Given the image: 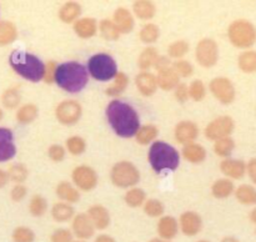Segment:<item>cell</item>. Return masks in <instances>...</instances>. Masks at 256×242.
<instances>
[{
    "instance_id": "ee69618b",
    "label": "cell",
    "mask_w": 256,
    "mask_h": 242,
    "mask_svg": "<svg viewBox=\"0 0 256 242\" xmlns=\"http://www.w3.org/2000/svg\"><path fill=\"white\" fill-rule=\"evenodd\" d=\"M65 144H66L68 151L72 155H74V156L84 154L85 150H86V142H85V140L80 136L69 137Z\"/></svg>"
},
{
    "instance_id": "5b68a950",
    "label": "cell",
    "mask_w": 256,
    "mask_h": 242,
    "mask_svg": "<svg viewBox=\"0 0 256 242\" xmlns=\"http://www.w3.org/2000/svg\"><path fill=\"white\" fill-rule=\"evenodd\" d=\"M89 74L98 81H109L118 74V66L114 57L109 54L92 55L88 61Z\"/></svg>"
},
{
    "instance_id": "7bdbcfd3",
    "label": "cell",
    "mask_w": 256,
    "mask_h": 242,
    "mask_svg": "<svg viewBox=\"0 0 256 242\" xmlns=\"http://www.w3.org/2000/svg\"><path fill=\"white\" fill-rule=\"evenodd\" d=\"M8 176H9V180L14 181L15 184H22L29 176V170L25 165L15 164L10 166L9 171H8Z\"/></svg>"
},
{
    "instance_id": "1f68e13d",
    "label": "cell",
    "mask_w": 256,
    "mask_h": 242,
    "mask_svg": "<svg viewBox=\"0 0 256 242\" xmlns=\"http://www.w3.org/2000/svg\"><path fill=\"white\" fill-rule=\"evenodd\" d=\"M158 134H159L158 127L155 126V125L148 124L139 127V130H138L136 134H135V139H136V141L139 142L140 145H148L156 139Z\"/></svg>"
},
{
    "instance_id": "8fae6325",
    "label": "cell",
    "mask_w": 256,
    "mask_h": 242,
    "mask_svg": "<svg viewBox=\"0 0 256 242\" xmlns=\"http://www.w3.org/2000/svg\"><path fill=\"white\" fill-rule=\"evenodd\" d=\"M209 89L212 94L219 100L222 104L229 105L235 99V87L230 79L224 76L215 77L210 81Z\"/></svg>"
},
{
    "instance_id": "7dc6e473",
    "label": "cell",
    "mask_w": 256,
    "mask_h": 242,
    "mask_svg": "<svg viewBox=\"0 0 256 242\" xmlns=\"http://www.w3.org/2000/svg\"><path fill=\"white\" fill-rule=\"evenodd\" d=\"M205 95H206V87L202 80H194L189 86V97H192L194 101H202Z\"/></svg>"
},
{
    "instance_id": "4316f807",
    "label": "cell",
    "mask_w": 256,
    "mask_h": 242,
    "mask_svg": "<svg viewBox=\"0 0 256 242\" xmlns=\"http://www.w3.org/2000/svg\"><path fill=\"white\" fill-rule=\"evenodd\" d=\"M74 207L66 202H58L52 206V216L58 222H66L75 216Z\"/></svg>"
},
{
    "instance_id": "ab89813d",
    "label": "cell",
    "mask_w": 256,
    "mask_h": 242,
    "mask_svg": "<svg viewBox=\"0 0 256 242\" xmlns=\"http://www.w3.org/2000/svg\"><path fill=\"white\" fill-rule=\"evenodd\" d=\"M139 36L140 40L142 42H145V44H152V42H155L159 39L160 29L158 27V25L149 22V24H145L142 27V30L139 32Z\"/></svg>"
},
{
    "instance_id": "db71d44e",
    "label": "cell",
    "mask_w": 256,
    "mask_h": 242,
    "mask_svg": "<svg viewBox=\"0 0 256 242\" xmlns=\"http://www.w3.org/2000/svg\"><path fill=\"white\" fill-rule=\"evenodd\" d=\"M26 194H28L26 187H25L22 184H16L14 187H12V191H10V197H12V201L19 202L26 196Z\"/></svg>"
},
{
    "instance_id": "74e56055",
    "label": "cell",
    "mask_w": 256,
    "mask_h": 242,
    "mask_svg": "<svg viewBox=\"0 0 256 242\" xmlns=\"http://www.w3.org/2000/svg\"><path fill=\"white\" fill-rule=\"evenodd\" d=\"M129 85V79L124 72H118L114 77V84L106 89V94L110 96H118L122 94Z\"/></svg>"
},
{
    "instance_id": "ba28073f",
    "label": "cell",
    "mask_w": 256,
    "mask_h": 242,
    "mask_svg": "<svg viewBox=\"0 0 256 242\" xmlns=\"http://www.w3.org/2000/svg\"><path fill=\"white\" fill-rule=\"evenodd\" d=\"M195 57L202 66H214L219 60V47H218L216 41L210 37L200 40L195 49Z\"/></svg>"
},
{
    "instance_id": "f907efd6",
    "label": "cell",
    "mask_w": 256,
    "mask_h": 242,
    "mask_svg": "<svg viewBox=\"0 0 256 242\" xmlns=\"http://www.w3.org/2000/svg\"><path fill=\"white\" fill-rule=\"evenodd\" d=\"M52 242H72V232L68 229H58L52 232Z\"/></svg>"
},
{
    "instance_id": "6125c7cd",
    "label": "cell",
    "mask_w": 256,
    "mask_h": 242,
    "mask_svg": "<svg viewBox=\"0 0 256 242\" xmlns=\"http://www.w3.org/2000/svg\"><path fill=\"white\" fill-rule=\"evenodd\" d=\"M250 220L256 224V209H254L252 212H250Z\"/></svg>"
},
{
    "instance_id": "bcb514c9",
    "label": "cell",
    "mask_w": 256,
    "mask_h": 242,
    "mask_svg": "<svg viewBox=\"0 0 256 242\" xmlns=\"http://www.w3.org/2000/svg\"><path fill=\"white\" fill-rule=\"evenodd\" d=\"M189 51V42L185 41V40H178L170 44L169 49H168V54L170 57H175V59H180L184 55H186V52Z\"/></svg>"
},
{
    "instance_id": "8d00e7d4",
    "label": "cell",
    "mask_w": 256,
    "mask_h": 242,
    "mask_svg": "<svg viewBox=\"0 0 256 242\" xmlns=\"http://www.w3.org/2000/svg\"><path fill=\"white\" fill-rule=\"evenodd\" d=\"M22 101V95L18 87H10L2 95V102L6 109H15Z\"/></svg>"
},
{
    "instance_id": "94428289",
    "label": "cell",
    "mask_w": 256,
    "mask_h": 242,
    "mask_svg": "<svg viewBox=\"0 0 256 242\" xmlns=\"http://www.w3.org/2000/svg\"><path fill=\"white\" fill-rule=\"evenodd\" d=\"M222 242H239V240L232 236H226L222 240Z\"/></svg>"
},
{
    "instance_id": "277c9868",
    "label": "cell",
    "mask_w": 256,
    "mask_h": 242,
    "mask_svg": "<svg viewBox=\"0 0 256 242\" xmlns=\"http://www.w3.org/2000/svg\"><path fill=\"white\" fill-rule=\"evenodd\" d=\"M149 161L155 172L175 171L180 164V154L175 147L164 141H155L150 146Z\"/></svg>"
},
{
    "instance_id": "681fc988",
    "label": "cell",
    "mask_w": 256,
    "mask_h": 242,
    "mask_svg": "<svg viewBox=\"0 0 256 242\" xmlns=\"http://www.w3.org/2000/svg\"><path fill=\"white\" fill-rule=\"evenodd\" d=\"M172 67L179 75V77H189L194 72V66L192 65V62L186 61V60H176L175 62H172Z\"/></svg>"
},
{
    "instance_id": "4dcf8cb0",
    "label": "cell",
    "mask_w": 256,
    "mask_h": 242,
    "mask_svg": "<svg viewBox=\"0 0 256 242\" xmlns=\"http://www.w3.org/2000/svg\"><path fill=\"white\" fill-rule=\"evenodd\" d=\"M212 192L216 199H226L234 192V184L229 179H219L212 184Z\"/></svg>"
},
{
    "instance_id": "cb8c5ba5",
    "label": "cell",
    "mask_w": 256,
    "mask_h": 242,
    "mask_svg": "<svg viewBox=\"0 0 256 242\" xmlns=\"http://www.w3.org/2000/svg\"><path fill=\"white\" fill-rule=\"evenodd\" d=\"M179 80H180L179 75L175 72V70L172 69V66L162 70V71L158 72V76H156L158 86L162 87V90H166V91L175 89V87L179 85Z\"/></svg>"
},
{
    "instance_id": "be15d7a7",
    "label": "cell",
    "mask_w": 256,
    "mask_h": 242,
    "mask_svg": "<svg viewBox=\"0 0 256 242\" xmlns=\"http://www.w3.org/2000/svg\"><path fill=\"white\" fill-rule=\"evenodd\" d=\"M149 242H170V241H166V240H162V239H160V237H159V239H158V237H156V239L150 240Z\"/></svg>"
},
{
    "instance_id": "60d3db41",
    "label": "cell",
    "mask_w": 256,
    "mask_h": 242,
    "mask_svg": "<svg viewBox=\"0 0 256 242\" xmlns=\"http://www.w3.org/2000/svg\"><path fill=\"white\" fill-rule=\"evenodd\" d=\"M48 210V201L42 195H34L29 202V211L34 217H42Z\"/></svg>"
},
{
    "instance_id": "83f0119b",
    "label": "cell",
    "mask_w": 256,
    "mask_h": 242,
    "mask_svg": "<svg viewBox=\"0 0 256 242\" xmlns=\"http://www.w3.org/2000/svg\"><path fill=\"white\" fill-rule=\"evenodd\" d=\"M132 10L134 14L136 15L139 19L149 20L154 17L155 12H156V7H155L154 2L146 1V0H139L132 4Z\"/></svg>"
},
{
    "instance_id": "9a60e30c",
    "label": "cell",
    "mask_w": 256,
    "mask_h": 242,
    "mask_svg": "<svg viewBox=\"0 0 256 242\" xmlns=\"http://www.w3.org/2000/svg\"><path fill=\"white\" fill-rule=\"evenodd\" d=\"M16 154L14 135L10 129L0 127V162L9 161Z\"/></svg>"
},
{
    "instance_id": "836d02e7",
    "label": "cell",
    "mask_w": 256,
    "mask_h": 242,
    "mask_svg": "<svg viewBox=\"0 0 256 242\" xmlns=\"http://www.w3.org/2000/svg\"><path fill=\"white\" fill-rule=\"evenodd\" d=\"M238 65H239L240 70L246 74L256 71V51L249 50V51H244L239 55L238 57Z\"/></svg>"
},
{
    "instance_id": "9c48e42d",
    "label": "cell",
    "mask_w": 256,
    "mask_h": 242,
    "mask_svg": "<svg viewBox=\"0 0 256 242\" xmlns=\"http://www.w3.org/2000/svg\"><path fill=\"white\" fill-rule=\"evenodd\" d=\"M82 115V107L76 100H64L55 109L58 121L66 126L75 125Z\"/></svg>"
},
{
    "instance_id": "603a6c76",
    "label": "cell",
    "mask_w": 256,
    "mask_h": 242,
    "mask_svg": "<svg viewBox=\"0 0 256 242\" xmlns=\"http://www.w3.org/2000/svg\"><path fill=\"white\" fill-rule=\"evenodd\" d=\"M182 154L184 159L192 162V164H202L206 159V150H205V147L202 146L200 144H196V142L184 145Z\"/></svg>"
},
{
    "instance_id": "5bb4252c",
    "label": "cell",
    "mask_w": 256,
    "mask_h": 242,
    "mask_svg": "<svg viewBox=\"0 0 256 242\" xmlns=\"http://www.w3.org/2000/svg\"><path fill=\"white\" fill-rule=\"evenodd\" d=\"M72 234L80 240H88L94 235L95 227L86 214H78L72 219Z\"/></svg>"
},
{
    "instance_id": "8992f818",
    "label": "cell",
    "mask_w": 256,
    "mask_h": 242,
    "mask_svg": "<svg viewBox=\"0 0 256 242\" xmlns=\"http://www.w3.org/2000/svg\"><path fill=\"white\" fill-rule=\"evenodd\" d=\"M228 36L234 46L245 49L252 46L256 41V29L248 20H235L230 24Z\"/></svg>"
},
{
    "instance_id": "d6a6232c",
    "label": "cell",
    "mask_w": 256,
    "mask_h": 242,
    "mask_svg": "<svg viewBox=\"0 0 256 242\" xmlns=\"http://www.w3.org/2000/svg\"><path fill=\"white\" fill-rule=\"evenodd\" d=\"M38 114H39V109H38L36 105L25 104L18 109L16 120L22 125L30 124L36 119Z\"/></svg>"
},
{
    "instance_id": "c3c4849f",
    "label": "cell",
    "mask_w": 256,
    "mask_h": 242,
    "mask_svg": "<svg viewBox=\"0 0 256 242\" xmlns=\"http://www.w3.org/2000/svg\"><path fill=\"white\" fill-rule=\"evenodd\" d=\"M12 240L14 242H34L35 234L29 227L20 226L16 227L12 232Z\"/></svg>"
},
{
    "instance_id": "f6af8a7d",
    "label": "cell",
    "mask_w": 256,
    "mask_h": 242,
    "mask_svg": "<svg viewBox=\"0 0 256 242\" xmlns=\"http://www.w3.org/2000/svg\"><path fill=\"white\" fill-rule=\"evenodd\" d=\"M164 205L156 199H149L144 204V212L150 217H159L164 214Z\"/></svg>"
},
{
    "instance_id": "e0dca14e",
    "label": "cell",
    "mask_w": 256,
    "mask_h": 242,
    "mask_svg": "<svg viewBox=\"0 0 256 242\" xmlns=\"http://www.w3.org/2000/svg\"><path fill=\"white\" fill-rule=\"evenodd\" d=\"M135 84L140 94L144 96H152L158 90L156 76L149 71H142L135 77Z\"/></svg>"
},
{
    "instance_id": "4fadbf2b",
    "label": "cell",
    "mask_w": 256,
    "mask_h": 242,
    "mask_svg": "<svg viewBox=\"0 0 256 242\" xmlns=\"http://www.w3.org/2000/svg\"><path fill=\"white\" fill-rule=\"evenodd\" d=\"M199 136V127L196 124L189 120L180 121L175 126V139L182 145H188L194 142Z\"/></svg>"
},
{
    "instance_id": "f546056e",
    "label": "cell",
    "mask_w": 256,
    "mask_h": 242,
    "mask_svg": "<svg viewBox=\"0 0 256 242\" xmlns=\"http://www.w3.org/2000/svg\"><path fill=\"white\" fill-rule=\"evenodd\" d=\"M18 36V29L12 21L2 20L0 21V46L12 44Z\"/></svg>"
},
{
    "instance_id": "30bf717a",
    "label": "cell",
    "mask_w": 256,
    "mask_h": 242,
    "mask_svg": "<svg viewBox=\"0 0 256 242\" xmlns=\"http://www.w3.org/2000/svg\"><path fill=\"white\" fill-rule=\"evenodd\" d=\"M235 122L230 116H219L212 120L206 127H205V136L206 139L216 141V140L229 137L230 134L234 131Z\"/></svg>"
},
{
    "instance_id": "44dd1931",
    "label": "cell",
    "mask_w": 256,
    "mask_h": 242,
    "mask_svg": "<svg viewBox=\"0 0 256 242\" xmlns=\"http://www.w3.org/2000/svg\"><path fill=\"white\" fill-rule=\"evenodd\" d=\"M114 24L116 25L118 30L120 31V34H128V32L132 31L134 29V17L132 14L125 7H118L114 11V19H112Z\"/></svg>"
},
{
    "instance_id": "e7e4bbea",
    "label": "cell",
    "mask_w": 256,
    "mask_h": 242,
    "mask_svg": "<svg viewBox=\"0 0 256 242\" xmlns=\"http://www.w3.org/2000/svg\"><path fill=\"white\" fill-rule=\"evenodd\" d=\"M2 116H4V112H2V109H0V121H2Z\"/></svg>"
},
{
    "instance_id": "d6986e66",
    "label": "cell",
    "mask_w": 256,
    "mask_h": 242,
    "mask_svg": "<svg viewBox=\"0 0 256 242\" xmlns=\"http://www.w3.org/2000/svg\"><path fill=\"white\" fill-rule=\"evenodd\" d=\"M220 170L224 175L232 179L239 180L246 172V165L244 161L236 159H225L220 164Z\"/></svg>"
},
{
    "instance_id": "7a4b0ae2",
    "label": "cell",
    "mask_w": 256,
    "mask_h": 242,
    "mask_svg": "<svg viewBox=\"0 0 256 242\" xmlns=\"http://www.w3.org/2000/svg\"><path fill=\"white\" fill-rule=\"evenodd\" d=\"M88 79L86 67L76 61L62 62L55 71V82L70 94L82 91L86 86Z\"/></svg>"
},
{
    "instance_id": "f5cc1de1",
    "label": "cell",
    "mask_w": 256,
    "mask_h": 242,
    "mask_svg": "<svg viewBox=\"0 0 256 242\" xmlns=\"http://www.w3.org/2000/svg\"><path fill=\"white\" fill-rule=\"evenodd\" d=\"M56 62L55 61H48L46 65H45V72H44V77H42V80H44L46 84H52V82H55V71H56Z\"/></svg>"
},
{
    "instance_id": "484cf974",
    "label": "cell",
    "mask_w": 256,
    "mask_h": 242,
    "mask_svg": "<svg viewBox=\"0 0 256 242\" xmlns=\"http://www.w3.org/2000/svg\"><path fill=\"white\" fill-rule=\"evenodd\" d=\"M82 14V6H80L79 2L76 1H68L62 5L59 9V19L62 21L70 24V22H75L78 20V17Z\"/></svg>"
},
{
    "instance_id": "680465c9",
    "label": "cell",
    "mask_w": 256,
    "mask_h": 242,
    "mask_svg": "<svg viewBox=\"0 0 256 242\" xmlns=\"http://www.w3.org/2000/svg\"><path fill=\"white\" fill-rule=\"evenodd\" d=\"M9 181V176H8V172L4 171V170L0 169V189L4 187L5 185Z\"/></svg>"
},
{
    "instance_id": "7402d4cb",
    "label": "cell",
    "mask_w": 256,
    "mask_h": 242,
    "mask_svg": "<svg viewBox=\"0 0 256 242\" xmlns=\"http://www.w3.org/2000/svg\"><path fill=\"white\" fill-rule=\"evenodd\" d=\"M75 34L82 39H90L98 31V21L94 17H82L74 22Z\"/></svg>"
},
{
    "instance_id": "03108f58",
    "label": "cell",
    "mask_w": 256,
    "mask_h": 242,
    "mask_svg": "<svg viewBox=\"0 0 256 242\" xmlns=\"http://www.w3.org/2000/svg\"><path fill=\"white\" fill-rule=\"evenodd\" d=\"M198 242H209V241H206V240H200V241H198Z\"/></svg>"
},
{
    "instance_id": "ac0fdd59",
    "label": "cell",
    "mask_w": 256,
    "mask_h": 242,
    "mask_svg": "<svg viewBox=\"0 0 256 242\" xmlns=\"http://www.w3.org/2000/svg\"><path fill=\"white\" fill-rule=\"evenodd\" d=\"M86 215L89 216L90 221L92 222L95 229L105 230L110 225L109 210H108L106 207L102 206V205H92V206L88 210Z\"/></svg>"
},
{
    "instance_id": "9f6ffc18",
    "label": "cell",
    "mask_w": 256,
    "mask_h": 242,
    "mask_svg": "<svg viewBox=\"0 0 256 242\" xmlns=\"http://www.w3.org/2000/svg\"><path fill=\"white\" fill-rule=\"evenodd\" d=\"M170 65H172V62H170L169 56L159 55L156 59V61H155L154 67L158 70V72H159V71H162V70L168 69V67H170Z\"/></svg>"
},
{
    "instance_id": "f1b7e54d",
    "label": "cell",
    "mask_w": 256,
    "mask_h": 242,
    "mask_svg": "<svg viewBox=\"0 0 256 242\" xmlns=\"http://www.w3.org/2000/svg\"><path fill=\"white\" fill-rule=\"evenodd\" d=\"M159 52L154 46H148L140 54L139 59H138V66L142 70V71H148L152 66H154L155 61H156Z\"/></svg>"
},
{
    "instance_id": "7c38bea8",
    "label": "cell",
    "mask_w": 256,
    "mask_h": 242,
    "mask_svg": "<svg viewBox=\"0 0 256 242\" xmlns=\"http://www.w3.org/2000/svg\"><path fill=\"white\" fill-rule=\"evenodd\" d=\"M72 179L75 186L82 191H90L95 189L98 185V174L92 167L86 165L76 166L72 172Z\"/></svg>"
},
{
    "instance_id": "2e32d148",
    "label": "cell",
    "mask_w": 256,
    "mask_h": 242,
    "mask_svg": "<svg viewBox=\"0 0 256 242\" xmlns=\"http://www.w3.org/2000/svg\"><path fill=\"white\" fill-rule=\"evenodd\" d=\"M179 224L182 234L186 235V236H195L202 229V217L194 211H186L182 214Z\"/></svg>"
},
{
    "instance_id": "003e7915",
    "label": "cell",
    "mask_w": 256,
    "mask_h": 242,
    "mask_svg": "<svg viewBox=\"0 0 256 242\" xmlns=\"http://www.w3.org/2000/svg\"><path fill=\"white\" fill-rule=\"evenodd\" d=\"M72 242H85V241H72Z\"/></svg>"
},
{
    "instance_id": "3957f363",
    "label": "cell",
    "mask_w": 256,
    "mask_h": 242,
    "mask_svg": "<svg viewBox=\"0 0 256 242\" xmlns=\"http://www.w3.org/2000/svg\"><path fill=\"white\" fill-rule=\"evenodd\" d=\"M10 66L16 74L32 82L42 80L45 72V64L35 55L29 52L14 50L9 56Z\"/></svg>"
},
{
    "instance_id": "91938a15",
    "label": "cell",
    "mask_w": 256,
    "mask_h": 242,
    "mask_svg": "<svg viewBox=\"0 0 256 242\" xmlns=\"http://www.w3.org/2000/svg\"><path fill=\"white\" fill-rule=\"evenodd\" d=\"M94 242H116V241H115L112 236H109V235H100V236H98L96 239H95Z\"/></svg>"
},
{
    "instance_id": "6f0895ef",
    "label": "cell",
    "mask_w": 256,
    "mask_h": 242,
    "mask_svg": "<svg viewBox=\"0 0 256 242\" xmlns=\"http://www.w3.org/2000/svg\"><path fill=\"white\" fill-rule=\"evenodd\" d=\"M248 174H249V177L252 179V181L256 184V159H252L246 165Z\"/></svg>"
},
{
    "instance_id": "816d5d0a",
    "label": "cell",
    "mask_w": 256,
    "mask_h": 242,
    "mask_svg": "<svg viewBox=\"0 0 256 242\" xmlns=\"http://www.w3.org/2000/svg\"><path fill=\"white\" fill-rule=\"evenodd\" d=\"M65 149L62 145H52V146L48 149V156L55 162H60L65 159Z\"/></svg>"
},
{
    "instance_id": "ffe728a7",
    "label": "cell",
    "mask_w": 256,
    "mask_h": 242,
    "mask_svg": "<svg viewBox=\"0 0 256 242\" xmlns=\"http://www.w3.org/2000/svg\"><path fill=\"white\" fill-rule=\"evenodd\" d=\"M178 231H179V224L175 217L162 216L158 222V234L160 239L170 241L176 236Z\"/></svg>"
},
{
    "instance_id": "11a10c76",
    "label": "cell",
    "mask_w": 256,
    "mask_h": 242,
    "mask_svg": "<svg viewBox=\"0 0 256 242\" xmlns=\"http://www.w3.org/2000/svg\"><path fill=\"white\" fill-rule=\"evenodd\" d=\"M175 97L179 102H185L189 99V87L185 82H179V85L175 87Z\"/></svg>"
},
{
    "instance_id": "f35d334b",
    "label": "cell",
    "mask_w": 256,
    "mask_h": 242,
    "mask_svg": "<svg viewBox=\"0 0 256 242\" xmlns=\"http://www.w3.org/2000/svg\"><path fill=\"white\" fill-rule=\"evenodd\" d=\"M99 30L102 36L106 40H118L120 36L116 25L110 19H102L99 24Z\"/></svg>"
},
{
    "instance_id": "6da1fadb",
    "label": "cell",
    "mask_w": 256,
    "mask_h": 242,
    "mask_svg": "<svg viewBox=\"0 0 256 242\" xmlns=\"http://www.w3.org/2000/svg\"><path fill=\"white\" fill-rule=\"evenodd\" d=\"M106 117L115 134L120 137H132L140 127V119L132 105L112 100L106 107Z\"/></svg>"
},
{
    "instance_id": "d4e9b609",
    "label": "cell",
    "mask_w": 256,
    "mask_h": 242,
    "mask_svg": "<svg viewBox=\"0 0 256 242\" xmlns=\"http://www.w3.org/2000/svg\"><path fill=\"white\" fill-rule=\"evenodd\" d=\"M56 196L62 200V202L75 204L80 200V192L70 182L62 181L56 187Z\"/></svg>"
},
{
    "instance_id": "d590c367",
    "label": "cell",
    "mask_w": 256,
    "mask_h": 242,
    "mask_svg": "<svg viewBox=\"0 0 256 242\" xmlns=\"http://www.w3.org/2000/svg\"><path fill=\"white\" fill-rule=\"evenodd\" d=\"M124 200L125 202H126L128 206L139 207L145 204L146 194H145V191L142 189H139V187H132V189H130L129 191L125 194Z\"/></svg>"
},
{
    "instance_id": "e575fe53",
    "label": "cell",
    "mask_w": 256,
    "mask_h": 242,
    "mask_svg": "<svg viewBox=\"0 0 256 242\" xmlns=\"http://www.w3.org/2000/svg\"><path fill=\"white\" fill-rule=\"evenodd\" d=\"M235 196L242 204L256 205V189L250 185H240L235 191Z\"/></svg>"
},
{
    "instance_id": "52a82bcc",
    "label": "cell",
    "mask_w": 256,
    "mask_h": 242,
    "mask_svg": "<svg viewBox=\"0 0 256 242\" xmlns=\"http://www.w3.org/2000/svg\"><path fill=\"white\" fill-rule=\"evenodd\" d=\"M110 179L115 186L120 189L132 187L139 182L140 172L134 164L129 161H120L112 166Z\"/></svg>"
},
{
    "instance_id": "b9f144b4",
    "label": "cell",
    "mask_w": 256,
    "mask_h": 242,
    "mask_svg": "<svg viewBox=\"0 0 256 242\" xmlns=\"http://www.w3.org/2000/svg\"><path fill=\"white\" fill-rule=\"evenodd\" d=\"M235 147V142L232 137H224V139L216 140L214 144V151L218 156L228 157L232 155Z\"/></svg>"
}]
</instances>
